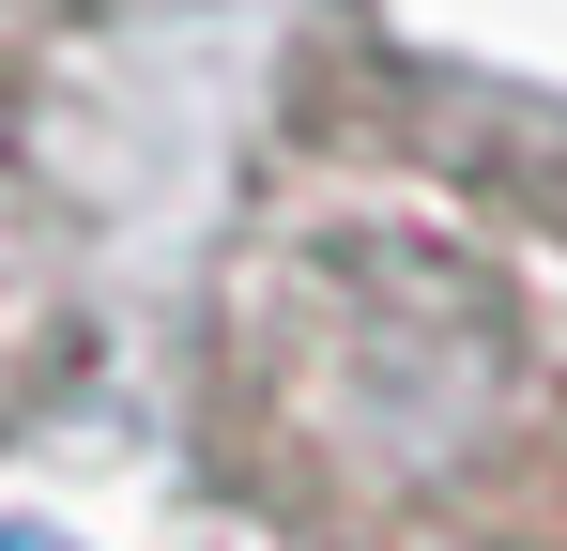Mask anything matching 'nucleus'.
I'll return each mask as SVG.
<instances>
[{
    "label": "nucleus",
    "mask_w": 567,
    "mask_h": 551,
    "mask_svg": "<svg viewBox=\"0 0 567 551\" xmlns=\"http://www.w3.org/2000/svg\"><path fill=\"white\" fill-rule=\"evenodd\" d=\"M0 551H78V537H62V521H0Z\"/></svg>",
    "instance_id": "obj_1"
}]
</instances>
